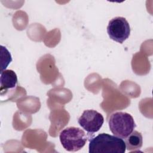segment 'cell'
<instances>
[{
  "instance_id": "5b68a950",
  "label": "cell",
  "mask_w": 153,
  "mask_h": 153,
  "mask_svg": "<svg viewBox=\"0 0 153 153\" xmlns=\"http://www.w3.org/2000/svg\"><path fill=\"white\" fill-rule=\"evenodd\" d=\"M104 122L103 115L99 112L93 110H85L78 120L79 126L88 133L98 131Z\"/></svg>"
},
{
  "instance_id": "7a4b0ae2",
  "label": "cell",
  "mask_w": 153,
  "mask_h": 153,
  "mask_svg": "<svg viewBox=\"0 0 153 153\" xmlns=\"http://www.w3.org/2000/svg\"><path fill=\"white\" fill-rule=\"evenodd\" d=\"M108 124L111 131L122 139L127 137L136 126L133 117L124 112L113 113L109 119Z\"/></svg>"
},
{
  "instance_id": "ba28073f",
  "label": "cell",
  "mask_w": 153,
  "mask_h": 153,
  "mask_svg": "<svg viewBox=\"0 0 153 153\" xmlns=\"http://www.w3.org/2000/svg\"><path fill=\"white\" fill-rule=\"evenodd\" d=\"M1 72H2L5 70L8 65L12 61V57L10 51L7 50V48L5 47H4L3 45H1Z\"/></svg>"
},
{
  "instance_id": "52a82bcc",
  "label": "cell",
  "mask_w": 153,
  "mask_h": 153,
  "mask_svg": "<svg viewBox=\"0 0 153 153\" xmlns=\"http://www.w3.org/2000/svg\"><path fill=\"white\" fill-rule=\"evenodd\" d=\"M126 149L128 151L139 149L143 143V137L141 133L134 130L125 138Z\"/></svg>"
},
{
  "instance_id": "8992f818",
  "label": "cell",
  "mask_w": 153,
  "mask_h": 153,
  "mask_svg": "<svg viewBox=\"0 0 153 153\" xmlns=\"http://www.w3.org/2000/svg\"><path fill=\"white\" fill-rule=\"evenodd\" d=\"M17 76L14 71L11 69H5L1 72V96H6L10 91L16 90L17 86Z\"/></svg>"
},
{
  "instance_id": "6da1fadb",
  "label": "cell",
  "mask_w": 153,
  "mask_h": 153,
  "mask_svg": "<svg viewBox=\"0 0 153 153\" xmlns=\"http://www.w3.org/2000/svg\"><path fill=\"white\" fill-rule=\"evenodd\" d=\"M88 149L89 153H124L126 146L122 138L100 133L90 140Z\"/></svg>"
},
{
  "instance_id": "277c9868",
  "label": "cell",
  "mask_w": 153,
  "mask_h": 153,
  "mask_svg": "<svg viewBox=\"0 0 153 153\" xmlns=\"http://www.w3.org/2000/svg\"><path fill=\"white\" fill-rule=\"evenodd\" d=\"M107 33L111 39L123 44L130 34L129 23L124 17H115L109 22Z\"/></svg>"
},
{
  "instance_id": "3957f363",
  "label": "cell",
  "mask_w": 153,
  "mask_h": 153,
  "mask_svg": "<svg viewBox=\"0 0 153 153\" xmlns=\"http://www.w3.org/2000/svg\"><path fill=\"white\" fill-rule=\"evenodd\" d=\"M62 146L68 151L75 152L81 149L85 145L87 136L85 131L75 127H69L63 129L59 134Z\"/></svg>"
}]
</instances>
